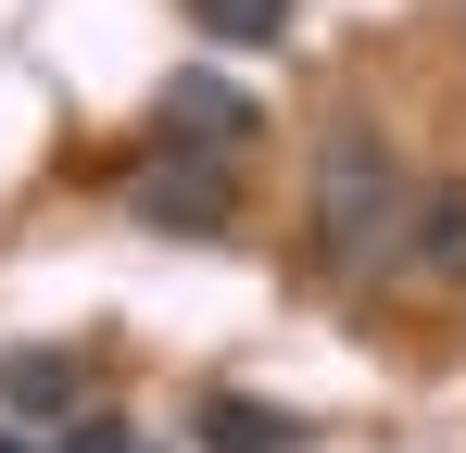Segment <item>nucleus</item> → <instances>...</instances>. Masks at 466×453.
I'll use <instances>...</instances> for the list:
<instances>
[{
  "label": "nucleus",
  "instance_id": "423d86ee",
  "mask_svg": "<svg viewBox=\"0 0 466 453\" xmlns=\"http://www.w3.org/2000/svg\"><path fill=\"white\" fill-rule=\"evenodd\" d=\"M416 277L466 290V176H441V189L416 202Z\"/></svg>",
  "mask_w": 466,
  "mask_h": 453
},
{
  "label": "nucleus",
  "instance_id": "1a4fd4ad",
  "mask_svg": "<svg viewBox=\"0 0 466 453\" xmlns=\"http://www.w3.org/2000/svg\"><path fill=\"white\" fill-rule=\"evenodd\" d=\"M0 453H51V441H0Z\"/></svg>",
  "mask_w": 466,
  "mask_h": 453
},
{
  "label": "nucleus",
  "instance_id": "20e7f679",
  "mask_svg": "<svg viewBox=\"0 0 466 453\" xmlns=\"http://www.w3.org/2000/svg\"><path fill=\"white\" fill-rule=\"evenodd\" d=\"M189 441H202V453H290L303 416L265 403V390H202V403H189Z\"/></svg>",
  "mask_w": 466,
  "mask_h": 453
},
{
  "label": "nucleus",
  "instance_id": "39448f33",
  "mask_svg": "<svg viewBox=\"0 0 466 453\" xmlns=\"http://www.w3.org/2000/svg\"><path fill=\"white\" fill-rule=\"evenodd\" d=\"M0 403H13V416H64V428H76V353H51V340L0 353Z\"/></svg>",
  "mask_w": 466,
  "mask_h": 453
},
{
  "label": "nucleus",
  "instance_id": "f03ea898",
  "mask_svg": "<svg viewBox=\"0 0 466 453\" xmlns=\"http://www.w3.org/2000/svg\"><path fill=\"white\" fill-rule=\"evenodd\" d=\"M127 215L164 226V239H215V226L239 215V176L215 164V151H152V164L127 176Z\"/></svg>",
  "mask_w": 466,
  "mask_h": 453
},
{
  "label": "nucleus",
  "instance_id": "0eeeda50",
  "mask_svg": "<svg viewBox=\"0 0 466 453\" xmlns=\"http://www.w3.org/2000/svg\"><path fill=\"white\" fill-rule=\"evenodd\" d=\"M189 25H202L215 51H278V38H290V0H189Z\"/></svg>",
  "mask_w": 466,
  "mask_h": 453
},
{
  "label": "nucleus",
  "instance_id": "6e6552de",
  "mask_svg": "<svg viewBox=\"0 0 466 453\" xmlns=\"http://www.w3.org/2000/svg\"><path fill=\"white\" fill-rule=\"evenodd\" d=\"M51 453H152V441H139L127 416H76V428H64V441H51Z\"/></svg>",
  "mask_w": 466,
  "mask_h": 453
},
{
  "label": "nucleus",
  "instance_id": "7ed1b4c3",
  "mask_svg": "<svg viewBox=\"0 0 466 453\" xmlns=\"http://www.w3.org/2000/svg\"><path fill=\"white\" fill-rule=\"evenodd\" d=\"M252 126H265V114H252V88H228V76H202V64L164 76V139H177V151H215V164H228Z\"/></svg>",
  "mask_w": 466,
  "mask_h": 453
},
{
  "label": "nucleus",
  "instance_id": "f257e3e1",
  "mask_svg": "<svg viewBox=\"0 0 466 453\" xmlns=\"http://www.w3.org/2000/svg\"><path fill=\"white\" fill-rule=\"evenodd\" d=\"M315 239L340 277H366L390 239H416V202H403V151L379 126H328L315 139Z\"/></svg>",
  "mask_w": 466,
  "mask_h": 453
}]
</instances>
